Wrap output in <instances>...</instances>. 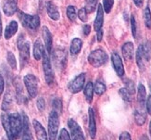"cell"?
I'll use <instances>...</instances> for the list:
<instances>
[{
    "mask_svg": "<svg viewBox=\"0 0 151 140\" xmlns=\"http://www.w3.org/2000/svg\"><path fill=\"white\" fill-rule=\"evenodd\" d=\"M1 121L9 140H17L21 136L22 133V117L19 113H3Z\"/></svg>",
    "mask_w": 151,
    "mask_h": 140,
    "instance_id": "6da1fadb",
    "label": "cell"
},
{
    "mask_svg": "<svg viewBox=\"0 0 151 140\" xmlns=\"http://www.w3.org/2000/svg\"><path fill=\"white\" fill-rule=\"evenodd\" d=\"M18 48L19 53V61L21 67L23 68L29 62L30 59V44L24 38L23 35H21L18 39Z\"/></svg>",
    "mask_w": 151,
    "mask_h": 140,
    "instance_id": "7a4b0ae2",
    "label": "cell"
},
{
    "mask_svg": "<svg viewBox=\"0 0 151 140\" xmlns=\"http://www.w3.org/2000/svg\"><path fill=\"white\" fill-rule=\"evenodd\" d=\"M88 61L95 68L101 67L108 61V54L101 48L96 49L89 54Z\"/></svg>",
    "mask_w": 151,
    "mask_h": 140,
    "instance_id": "3957f363",
    "label": "cell"
},
{
    "mask_svg": "<svg viewBox=\"0 0 151 140\" xmlns=\"http://www.w3.org/2000/svg\"><path fill=\"white\" fill-rule=\"evenodd\" d=\"M19 18L24 27L30 30H36L40 26V19L37 15H29L22 11H19Z\"/></svg>",
    "mask_w": 151,
    "mask_h": 140,
    "instance_id": "277c9868",
    "label": "cell"
},
{
    "mask_svg": "<svg viewBox=\"0 0 151 140\" xmlns=\"http://www.w3.org/2000/svg\"><path fill=\"white\" fill-rule=\"evenodd\" d=\"M60 127V117L58 113L52 110L48 117V135L49 140H57V136Z\"/></svg>",
    "mask_w": 151,
    "mask_h": 140,
    "instance_id": "5b68a950",
    "label": "cell"
},
{
    "mask_svg": "<svg viewBox=\"0 0 151 140\" xmlns=\"http://www.w3.org/2000/svg\"><path fill=\"white\" fill-rule=\"evenodd\" d=\"M43 69H44V73H45V82L48 85H51L55 82V75L54 71L52 69V65L49 59V56L47 51H45L43 55Z\"/></svg>",
    "mask_w": 151,
    "mask_h": 140,
    "instance_id": "8992f818",
    "label": "cell"
},
{
    "mask_svg": "<svg viewBox=\"0 0 151 140\" xmlns=\"http://www.w3.org/2000/svg\"><path fill=\"white\" fill-rule=\"evenodd\" d=\"M25 87L32 98L36 97L38 95V79L32 74H27L23 78Z\"/></svg>",
    "mask_w": 151,
    "mask_h": 140,
    "instance_id": "52a82bcc",
    "label": "cell"
},
{
    "mask_svg": "<svg viewBox=\"0 0 151 140\" xmlns=\"http://www.w3.org/2000/svg\"><path fill=\"white\" fill-rule=\"evenodd\" d=\"M68 126L70 131V136L73 140H85L82 128L73 119H69Z\"/></svg>",
    "mask_w": 151,
    "mask_h": 140,
    "instance_id": "ba28073f",
    "label": "cell"
},
{
    "mask_svg": "<svg viewBox=\"0 0 151 140\" xmlns=\"http://www.w3.org/2000/svg\"><path fill=\"white\" fill-rule=\"evenodd\" d=\"M85 83V73H81L78 76H76L73 81L69 84V90L73 93V94H77L84 86Z\"/></svg>",
    "mask_w": 151,
    "mask_h": 140,
    "instance_id": "9c48e42d",
    "label": "cell"
},
{
    "mask_svg": "<svg viewBox=\"0 0 151 140\" xmlns=\"http://www.w3.org/2000/svg\"><path fill=\"white\" fill-rule=\"evenodd\" d=\"M22 140H35L32 136L29 118L27 115L23 113L22 114Z\"/></svg>",
    "mask_w": 151,
    "mask_h": 140,
    "instance_id": "30bf717a",
    "label": "cell"
},
{
    "mask_svg": "<svg viewBox=\"0 0 151 140\" xmlns=\"http://www.w3.org/2000/svg\"><path fill=\"white\" fill-rule=\"evenodd\" d=\"M111 61H112L113 68L118 74V76L122 77L124 75V67H123L121 57L118 55L117 53H113V54L111 55Z\"/></svg>",
    "mask_w": 151,
    "mask_h": 140,
    "instance_id": "8fae6325",
    "label": "cell"
},
{
    "mask_svg": "<svg viewBox=\"0 0 151 140\" xmlns=\"http://www.w3.org/2000/svg\"><path fill=\"white\" fill-rule=\"evenodd\" d=\"M18 8V0H4L3 11L5 15L12 16L14 15Z\"/></svg>",
    "mask_w": 151,
    "mask_h": 140,
    "instance_id": "7c38bea8",
    "label": "cell"
},
{
    "mask_svg": "<svg viewBox=\"0 0 151 140\" xmlns=\"http://www.w3.org/2000/svg\"><path fill=\"white\" fill-rule=\"evenodd\" d=\"M32 125H34L37 140H48L47 131H45V129L44 128V126L40 123H39L37 120H34V122H32Z\"/></svg>",
    "mask_w": 151,
    "mask_h": 140,
    "instance_id": "4fadbf2b",
    "label": "cell"
},
{
    "mask_svg": "<svg viewBox=\"0 0 151 140\" xmlns=\"http://www.w3.org/2000/svg\"><path fill=\"white\" fill-rule=\"evenodd\" d=\"M88 115H89V135L92 139H95L96 136V123L95 112L92 108H89Z\"/></svg>",
    "mask_w": 151,
    "mask_h": 140,
    "instance_id": "5bb4252c",
    "label": "cell"
},
{
    "mask_svg": "<svg viewBox=\"0 0 151 140\" xmlns=\"http://www.w3.org/2000/svg\"><path fill=\"white\" fill-rule=\"evenodd\" d=\"M122 56L125 58V61H132L134 58V44L132 42H126L122 45Z\"/></svg>",
    "mask_w": 151,
    "mask_h": 140,
    "instance_id": "9a60e30c",
    "label": "cell"
},
{
    "mask_svg": "<svg viewBox=\"0 0 151 140\" xmlns=\"http://www.w3.org/2000/svg\"><path fill=\"white\" fill-rule=\"evenodd\" d=\"M104 22V9L101 4H98L97 6V13H96V21L94 23V27L95 30L97 32L102 29Z\"/></svg>",
    "mask_w": 151,
    "mask_h": 140,
    "instance_id": "2e32d148",
    "label": "cell"
},
{
    "mask_svg": "<svg viewBox=\"0 0 151 140\" xmlns=\"http://www.w3.org/2000/svg\"><path fill=\"white\" fill-rule=\"evenodd\" d=\"M43 38L45 41V49H47V53H50L52 51V35L49 31V29L47 27V26H44L43 27Z\"/></svg>",
    "mask_w": 151,
    "mask_h": 140,
    "instance_id": "e0dca14e",
    "label": "cell"
},
{
    "mask_svg": "<svg viewBox=\"0 0 151 140\" xmlns=\"http://www.w3.org/2000/svg\"><path fill=\"white\" fill-rule=\"evenodd\" d=\"M47 14L48 16L53 19V21H58L60 19V12H58V9L56 6V5L53 2H47Z\"/></svg>",
    "mask_w": 151,
    "mask_h": 140,
    "instance_id": "ac0fdd59",
    "label": "cell"
},
{
    "mask_svg": "<svg viewBox=\"0 0 151 140\" xmlns=\"http://www.w3.org/2000/svg\"><path fill=\"white\" fill-rule=\"evenodd\" d=\"M45 51V50L44 48V45L41 42V40L37 39L34 45V58L36 59V61H40V59L43 58Z\"/></svg>",
    "mask_w": 151,
    "mask_h": 140,
    "instance_id": "d6986e66",
    "label": "cell"
},
{
    "mask_svg": "<svg viewBox=\"0 0 151 140\" xmlns=\"http://www.w3.org/2000/svg\"><path fill=\"white\" fill-rule=\"evenodd\" d=\"M17 31H18V23H17V22H15V21L10 22L9 24L6 27L5 34H4L5 38H6V40L10 39L12 36H14V35H15V34L17 32Z\"/></svg>",
    "mask_w": 151,
    "mask_h": 140,
    "instance_id": "ffe728a7",
    "label": "cell"
},
{
    "mask_svg": "<svg viewBox=\"0 0 151 140\" xmlns=\"http://www.w3.org/2000/svg\"><path fill=\"white\" fill-rule=\"evenodd\" d=\"M12 104H13V97H12L11 92L9 90H8L6 92L4 98H3V101H2V106H1L2 110H4V111L9 110L11 108Z\"/></svg>",
    "mask_w": 151,
    "mask_h": 140,
    "instance_id": "44dd1931",
    "label": "cell"
},
{
    "mask_svg": "<svg viewBox=\"0 0 151 140\" xmlns=\"http://www.w3.org/2000/svg\"><path fill=\"white\" fill-rule=\"evenodd\" d=\"M83 48V41L80 38H74L70 43V50L73 55H77L81 52V49Z\"/></svg>",
    "mask_w": 151,
    "mask_h": 140,
    "instance_id": "7402d4cb",
    "label": "cell"
},
{
    "mask_svg": "<svg viewBox=\"0 0 151 140\" xmlns=\"http://www.w3.org/2000/svg\"><path fill=\"white\" fill-rule=\"evenodd\" d=\"M145 56H144V51H143V45H140L138 46V49L136 51V63H137V66H138V68L141 70V71H144L145 70Z\"/></svg>",
    "mask_w": 151,
    "mask_h": 140,
    "instance_id": "603a6c76",
    "label": "cell"
},
{
    "mask_svg": "<svg viewBox=\"0 0 151 140\" xmlns=\"http://www.w3.org/2000/svg\"><path fill=\"white\" fill-rule=\"evenodd\" d=\"M147 115L142 109H137L134 111V121L137 125H143L146 123Z\"/></svg>",
    "mask_w": 151,
    "mask_h": 140,
    "instance_id": "cb8c5ba5",
    "label": "cell"
},
{
    "mask_svg": "<svg viewBox=\"0 0 151 140\" xmlns=\"http://www.w3.org/2000/svg\"><path fill=\"white\" fill-rule=\"evenodd\" d=\"M84 97L86 98V101L88 103H91L93 100L94 97V84L91 82H88L84 87Z\"/></svg>",
    "mask_w": 151,
    "mask_h": 140,
    "instance_id": "d4e9b609",
    "label": "cell"
},
{
    "mask_svg": "<svg viewBox=\"0 0 151 140\" xmlns=\"http://www.w3.org/2000/svg\"><path fill=\"white\" fill-rule=\"evenodd\" d=\"M146 97H147V91L145 86H144L142 84H139L138 85V90H137V100L138 102L143 105L146 101Z\"/></svg>",
    "mask_w": 151,
    "mask_h": 140,
    "instance_id": "484cf974",
    "label": "cell"
},
{
    "mask_svg": "<svg viewBox=\"0 0 151 140\" xmlns=\"http://www.w3.org/2000/svg\"><path fill=\"white\" fill-rule=\"evenodd\" d=\"M98 0H85V10L88 13H92L95 11Z\"/></svg>",
    "mask_w": 151,
    "mask_h": 140,
    "instance_id": "4316f807",
    "label": "cell"
},
{
    "mask_svg": "<svg viewBox=\"0 0 151 140\" xmlns=\"http://www.w3.org/2000/svg\"><path fill=\"white\" fill-rule=\"evenodd\" d=\"M94 90L97 95H102L106 92L107 87H106V85H105L104 83H102L100 81H96L95 85H94Z\"/></svg>",
    "mask_w": 151,
    "mask_h": 140,
    "instance_id": "83f0119b",
    "label": "cell"
},
{
    "mask_svg": "<svg viewBox=\"0 0 151 140\" xmlns=\"http://www.w3.org/2000/svg\"><path fill=\"white\" fill-rule=\"evenodd\" d=\"M144 21L147 29H151V11L148 6L144 10Z\"/></svg>",
    "mask_w": 151,
    "mask_h": 140,
    "instance_id": "f1b7e54d",
    "label": "cell"
},
{
    "mask_svg": "<svg viewBox=\"0 0 151 140\" xmlns=\"http://www.w3.org/2000/svg\"><path fill=\"white\" fill-rule=\"evenodd\" d=\"M119 95L122 97V98L123 99V100L126 101V102H130L131 99H132V94H131V93L125 87L121 88L119 90Z\"/></svg>",
    "mask_w": 151,
    "mask_h": 140,
    "instance_id": "f546056e",
    "label": "cell"
},
{
    "mask_svg": "<svg viewBox=\"0 0 151 140\" xmlns=\"http://www.w3.org/2000/svg\"><path fill=\"white\" fill-rule=\"evenodd\" d=\"M67 16L71 22H74L77 19V11L74 6H69L67 8Z\"/></svg>",
    "mask_w": 151,
    "mask_h": 140,
    "instance_id": "4dcf8cb0",
    "label": "cell"
},
{
    "mask_svg": "<svg viewBox=\"0 0 151 140\" xmlns=\"http://www.w3.org/2000/svg\"><path fill=\"white\" fill-rule=\"evenodd\" d=\"M114 0H103V9L106 13H109L113 8Z\"/></svg>",
    "mask_w": 151,
    "mask_h": 140,
    "instance_id": "1f68e13d",
    "label": "cell"
},
{
    "mask_svg": "<svg viewBox=\"0 0 151 140\" xmlns=\"http://www.w3.org/2000/svg\"><path fill=\"white\" fill-rule=\"evenodd\" d=\"M8 62L9 64L10 67L15 70L17 68V61H16V58L12 52H8Z\"/></svg>",
    "mask_w": 151,
    "mask_h": 140,
    "instance_id": "d6a6232c",
    "label": "cell"
},
{
    "mask_svg": "<svg viewBox=\"0 0 151 140\" xmlns=\"http://www.w3.org/2000/svg\"><path fill=\"white\" fill-rule=\"evenodd\" d=\"M53 110L58 112V114L62 111V102L60 98H55L53 100Z\"/></svg>",
    "mask_w": 151,
    "mask_h": 140,
    "instance_id": "836d02e7",
    "label": "cell"
},
{
    "mask_svg": "<svg viewBox=\"0 0 151 140\" xmlns=\"http://www.w3.org/2000/svg\"><path fill=\"white\" fill-rule=\"evenodd\" d=\"M77 16H78L79 19H80L81 21L83 22H85L87 21V12H86V10H85L84 8H83V9H81L80 10L78 11Z\"/></svg>",
    "mask_w": 151,
    "mask_h": 140,
    "instance_id": "e575fe53",
    "label": "cell"
},
{
    "mask_svg": "<svg viewBox=\"0 0 151 140\" xmlns=\"http://www.w3.org/2000/svg\"><path fill=\"white\" fill-rule=\"evenodd\" d=\"M58 140H71L70 136L69 135V133L66 129H61L60 133V136H58Z\"/></svg>",
    "mask_w": 151,
    "mask_h": 140,
    "instance_id": "d590c367",
    "label": "cell"
},
{
    "mask_svg": "<svg viewBox=\"0 0 151 140\" xmlns=\"http://www.w3.org/2000/svg\"><path fill=\"white\" fill-rule=\"evenodd\" d=\"M124 83H125V84H126V89L131 93V94H134V91H135V89H134V82L133 81H131V80H129V79H127L126 81H124Z\"/></svg>",
    "mask_w": 151,
    "mask_h": 140,
    "instance_id": "8d00e7d4",
    "label": "cell"
},
{
    "mask_svg": "<svg viewBox=\"0 0 151 140\" xmlns=\"http://www.w3.org/2000/svg\"><path fill=\"white\" fill-rule=\"evenodd\" d=\"M36 106L38 110L40 111H44L45 109V99L43 97H39L36 101Z\"/></svg>",
    "mask_w": 151,
    "mask_h": 140,
    "instance_id": "74e56055",
    "label": "cell"
},
{
    "mask_svg": "<svg viewBox=\"0 0 151 140\" xmlns=\"http://www.w3.org/2000/svg\"><path fill=\"white\" fill-rule=\"evenodd\" d=\"M131 27H132V34L134 37H136V22L134 15L131 16Z\"/></svg>",
    "mask_w": 151,
    "mask_h": 140,
    "instance_id": "f35d334b",
    "label": "cell"
},
{
    "mask_svg": "<svg viewBox=\"0 0 151 140\" xmlns=\"http://www.w3.org/2000/svg\"><path fill=\"white\" fill-rule=\"evenodd\" d=\"M120 140H132V138H131V135L129 133L125 131V132H122L121 134Z\"/></svg>",
    "mask_w": 151,
    "mask_h": 140,
    "instance_id": "ab89813d",
    "label": "cell"
},
{
    "mask_svg": "<svg viewBox=\"0 0 151 140\" xmlns=\"http://www.w3.org/2000/svg\"><path fill=\"white\" fill-rule=\"evenodd\" d=\"M90 32H91V27H90V25L86 24V25H84L83 27V35H84L85 36L89 35Z\"/></svg>",
    "mask_w": 151,
    "mask_h": 140,
    "instance_id": "60d3db41",
    "label": "cell"
},
{
    "mask_svg": "<svg viewBox=\"0 0 151 140\" xmlns=\"http://www.w3.org/2000/svg\"><path fill=\"white\" fill-rule=\"evenodd\" d=\"M147 110L149 115H151V96H148L147 99Z\"/></svg>",
    "mask_w": 151,
    "mask_h": 140,
    "instance_id": "b9f144b4",
    "label": "cell"
},
{
    "mask_svg": "<svg viewBox=\"0 0 151 140\" xmlns=\"http://www.w3.org/2000/svg\"><path fill=\"white\" fill-rule=\"evenodd\" d=\"M4 79L2 77V75L0 74V96L2 95V93L4 91Z\"/></svg>",
    "mask_w": 151,
    "mask_h": 140,
    "instance_id": "7bdbcfd3",
    "label": "cell"
},
{
    "mask_svg": "<svg viewBox=\"0 0 151 140\" xmlns=\"http://www.w3.org/2000/svg\"><path fill=\"white\" fill-rule=\"evenodd\" d=\"M96 37H97V41L98 42H100L102 40V38H103V31H102V29L96 32Z\"/></svg>",
    "mask_w": 151,
    "mask_h": 140,
    "instance_id": "ee69618b",
    "label": "cell"
},
{
    "mask_svg": "<svg viewBox=\"0 0 151 140\" xmlns=\"http://www.w3.org/2000/svg\"><path fill=\"white\" fill-rule=\"evenodd\" d=\"M134 4L137 8H141V6H143L144 0H134Z\"/></svg>",
    "mask_w": 151,
    "mask_h": 140,
    "instance_id": "f6af8a7d",
    "label": "cell"
},
{
    "mask_svg": "<svg viewBox=\"0 0 151 140\" xmlns=\"http://www.w3.org/2000/svg\"><path fill=\"white\" fill-rule=\"evenodd\" d=\"M139 140H150V139L148 138V136H147L146 134H144V135H142V136H140Z\"/></svg>",
    "mask_w": 151,
    "mask_h": 140,
    "instance_id": "bcb514c9",
    "label": "cell"
},
{
    "mask_svg": "<svg viewBox=\"0 0 151 140\" xmlns=\"http://www.w3.org/2000/svg\"><path fill=\"white\" fill-rule=\"evenodd\" d=\"M2 34V19H1V15H0V36Z\"/></svg>",
    "mask_w": 151,
    "mask_h": 140,
    "instance_id": "7dc6e473",
    "label": "cell"
},
{
    "mask_svg": "<svg viewBox=\"0 0 151 140\" xmlns=\"http://www.w3.org/2000/svg\"><path fill=\"white\" fill-rule=\"evenodd\" d=\"M149 134H150V136H151V121H150V123H149Z\"/></svg>",
    "mask_w": 151,
    "mask_h": 140,
    "instance_id": "c3c4849f",
    "label": "cell"
}]
</instances>
